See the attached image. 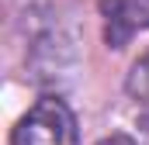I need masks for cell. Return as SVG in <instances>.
Instances as JSON below:
<instances>
[{"mask_svg":"<svg viewBox=\"0 0 149 145\" xmlns=\"http://www.w3.org/2000/svg\"><path fill=\"white\" fill-rule=\"evenodd\" d=\"M10 145H76V117L59 97H42L28 110L14 135Z\"/></svg>","mask_w":149,"mask_h":145,"instance_id":"cell-1","label":"cell"},{"mask_svg":"<svg viewBox=\"0 0 149 145\" xmlns=\"http://www.w3.org/2000/svg\"><path fill=\"white\" fill-rule=\"evenodd\" d=\"M104 17V41L111 48L128 45V38L149 28V0H97Z\"/></svg>","mask_w":149,"mask_h":145,"instance_id":"cell-2","label":"cell"},{"mask_svg":"<svg viewBox=\"0 0 149 145\" xmlns=\"http://www.w3.org/2000/svg\"><path fill=\"white\" fill-rule=\"evenodd\" d=\"M128 93L139 97V100H149V52L132 66V76H128Z\"/></svg>","mask_w":149,"mask_h":145,"instance_id":"cell-3","label":"cell"},{"mask_svg":"<svg viewBox=\"0 0 149 145\" xmlns=\"http://www.w3.org/2000/svg\"><path fill=\"white\" fill-rule=\"evenodd\" d=\"M97 145H135L128 135H111V138H104V142H97Z\"/></svg>","mask_w":149,"mask_h":145,"instance_id":"cell-4","label":"cell"},{"mask_svg":"<svg viewBox=\"0 0 149 145\" xmlns=\"http://www.w3.org/2000/svg\"><path fill=\"white\" fill-rule=\"evenodd\" d=\"M146 124H149V121H146Z\"/></svg>","mask_w":149,"mask_h":145,"instance_id":"cell-5","label":"cell"}]
</instances>
